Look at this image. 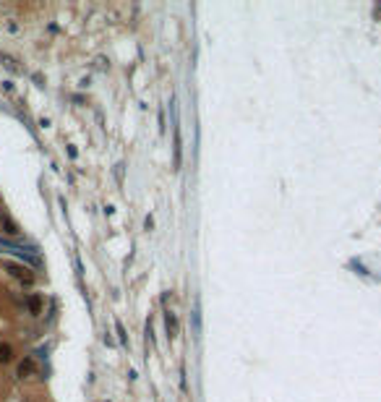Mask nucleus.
<instances>
[{
  "label": "nucleus",
  "instance_id": "obj_2",
  "mask_svg": "<svg viewBox=\"0 0 381 402\" xmlns=\"http://www.w3.org/2000/svg\"><path fill=\"white\" fill-rule=\"evenodd\" d=\"M0 248L8 251V254H16V256L26 259L29 264H39V254H37V248H21V245L11 243V240H0Z\"/></svg>",
  "mask_w": 381,
  "mask_h": 402
},
{
  "label": "nucleus",
  "instance_id": "obj_3",
  "mask_svg": "<svg viewBox=\"0 0 381 402\" xmlns=\"http://www.w3.org/2000/svg\"><path fill=\"white\" fill-rule=\"evenodd\" d=\"M165 329H167V337L170 339H175L180 334V319L175 314V308L167 306V300H165Z\"/></svg>",
  "mask_w": 381,
  "mask_h": 402
},
{
  "label": "nucleus",
  "instance_id": "obj_6",
  "mask_svg": "<svg viewBox=\"0 0 381 402\" xmlns=\"http://www.w3.org/2000/svg\"><path fill=\"white\" fill-rule=\"evenodd\" d=\"M39 303H42L39 298H29V306H32V311H34V314H39Z\"/></svg>",
  "mask_w": 381,
  "mask_h": 402
},
{
  "label": "nucleus",
  "instance_id": "obj_4",
  "mask_svg": "<svg viewBox=\"0 0 381 402\" xmlns=\"http://www.w3.org/2000/svg\"><path fill=\"white\" fill-rule=\"evenodd\" d=\"M13 361H16V347L6 339H0V366H11Z\"/></svg>",
  "mask_w": 381,
  "mask_h": 402
},
{
  "label": "nucleus",
  "instance_id": "obj_1",
  "mask_svg": "<svg viewBox=\"0 0 381 402\" xmlns=\"http://www.w3.org/2000/svg\"><path fill=\"white\" fill-rule=\"evenodd\" d=\"M6 272L13 277V280H19L21 285H26V287H32L34 282H37V274L29 269L26 264H16V261H6Z\"/></svg>",
  "mask_w": 381,
  "mask_h": 402
},
{
  "label": "nucleus",
  "instance_id": "obj_5",
  "mask_svg": "<svg viewBox=\"0 0 381 402\" xmlns=\"http://www.w3.org/2000/svg\"><path fill=\"white\" fill-rule=\"evenodd\" d=\"M37 374V363L32 361V358H24L21 363H19V368H16V376L24 381V379H32Z\"/></svg>",
  "mask_w": 381,
  "mask_h": 402
}]
</instances>
